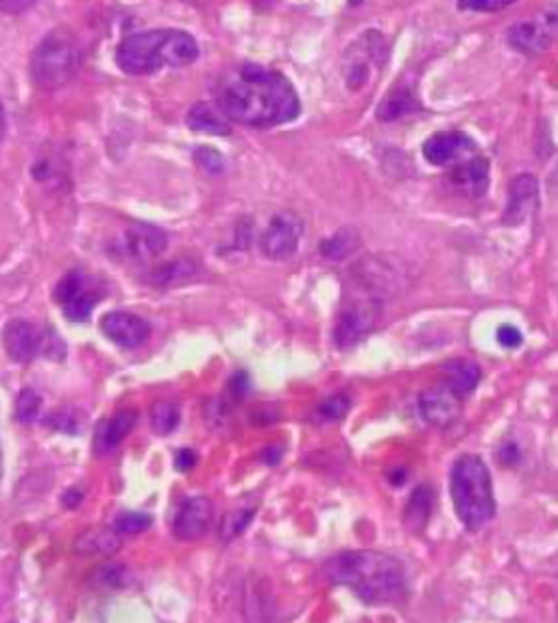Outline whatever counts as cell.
Returning <instances> with one entry per match:
<instances>
[{
  "label": "cell",
  "instance_id": "6da1fadb",
  "mask_svg": "<svg viewBox=\"0 0 558 623\" xmlns=\"http://www.w3.org/2000/svg\"><path fill=\"white\" fill-rule=\"evenodd\" d=\"M218 107L229 120L247 127H277L301 112L299 96L282 72L262 66H242L218 90Z\"/></svg>",
  "mask_w": 558,
  "mask_h": 623
},
{
  "label": "cell",
  "instance_id": "7a4b0ae2",
  "mask_svg": "<svg viewBox=\"0 0 558 623\" xmlns=\"http://www.w3.org/2000/svg\"><path fill=\"white\" fill-rule=\"evenodd\" d=\"M325 576L347 586L365 604H388L406 591V571L397 558L373 549L343 552L325 563Z\"/></svg>",
  "mask_w": 558,
  "mask_h": 623
},
{
  "label": "cell",
  "instance_id": "3957f363",
  "mask_svg": "<svg viewBox=\"0 0 558 623\" xmlns=\"http://www.w3.org/2000/svg\"><path fill=\"white\" fill-rule=\"evenodd\" d=\"M199 59V44L179 29H153L133 33L118 44L116 64L131 77H142L160 68H184Z\"/></svg>",
  "mask_w": 558,
  "mask_h": 623
},
{
  "label": "cell",
  "instance_id": "277c9868",
  "mask_svg": "<svg viewBox=\"0 0 558 623\" xmlns=\"http://www.w3.org/2000/svg\"><path fill=\"white\" fill-rule=\"evenodd\" d=\"M450 495L458 519L471 532L482 530L495 517L491 473L478 456H460L450 471Z\"/></svg>",
  "mask_w": 558,
  "mask_h": 623
},
{
  "label": "cell",
  "instance_id": "5b68a950",
  "mask_svg": "<svg viewBox=\"0 0 558 623\" xmlns=\"http://www.w3.org/2000/svg\"><path fill=\"white\" fill-rule=\"evenodd\" d=\"M79 44L68 29L48 33L31 57V77L42 90H57L66 85L79 68Z\"/></svg>",
  "mask_w": 558,
  "mask_h": 623
},
{
  "label": "cell",
  "instance_id": "8992f818",
  "mask_svg": "<svg viewBox=\"0 0 558 623\" xmlns=\"http://www.w3.org/2000/svg\"><path fill=\"white\" fill-rule=\"evenodd\" d=\"M408 279L404 264L388 260L386 255H373L358 262L351 268V284L356 288V295L369 297L384 303V299L395 297L399 290H404Z\"/></svg>",
  "mask_w": 558,
  "mask_h": 623
},
{
  "label": "cell",
  "instance_id": "52a82bcc",
  "mask_svg": "<svg viewBox=\"0 0 558 623\" xmlns=\"http://www.w3.org/2000/svg\"><path fill=\"white\" fill-rule=\"evenodd\" d=\"M382 305L384 303L369 299V297L351 295L343 303L341 312H338L336 316V323H334L336 347L351 349V347H356L358 342L365 340L380 323Z\"/></svg>",
  "mask_w": 558,
  "mask_h": 623
},
{
  "label": "cell",
  "instance_id": "ba28073f",
  "mask_svg": "<svg viewBox=\"0 0 558 623\" xmlns=\"http://www.w3.org/2000/svg\"><path fill=\"white\" fill-rule=\"evenodd\" d=\"M168 247V238L160 227L147 223H131L123 231H118L112 242V253L120 260L144 264L157 255H162Z\"/></svg>",
  "mask_w": 558,
  "mask_h": 623
},
{
  "label": "cell",
  "instance_id": "9c48e42d",
  "mask_svg": "<svg viewBox=\"0 0 558 623\" xmlns=\"http://www.w3.org/2000/svg\"><path fill=\"white\" fill-rule=\"evenodd\" d=\"M55 301L70 321H88L94 305L101 301V288L96 279L81 271L66 273L55 288Z\"/></svg>",
  "mask_w": 558,
  "mask_h": 623
},
{
  "label": "cell",
  "instance_id": "30bf717a",
  "mask_svg": "<svg viewBox=\"0 0 558 623\" xmlns=\"http://www.w3.org/2000/svg\"><path fill=\"white\" fill-rule=\"evenodd\" d=\"M303 221L293 212H279L260 238V249L269 260H288L299 249Z\"/></svg>",
  "mask_w": 558,
  "mask_h": 623
},
{
  "label": "cell",
  "instance_id": "8fae6325",
  "mask_svg": "<svg viewBox=\"0 0 558 623\" xmlns=\"http://www.w3.org/2000/svg\"><path fill=\"white\" fill-rule=\"evenodd\" d=\"M463 401L465 397L460 395L450 382L432 386L428 390H423L419 397L421 417L434 427H445L460 417V412H463Z\"/></svg>",
  "mask_w": 558,
  "mask_h": 623
},
{
  "label": "cell",
  "instance_id": "7c38bea8",
  "mask_svg": "<svg viewBox=\"0 0 558 623\" xmlns=\"http://www.w3.org/2000/svg\"><path fill=\"white\" fill-rule=\"evenodd\" d=\"M539 207V181L532 175H517L508 188V201L502 221L508 227H519L535 216Z\"/></svg>",
  "mask_w": 558,
  "mask_h": 623
},
{
  "label": "cell",
  "instance_id": "4fadbf2b",
  "mask_svg": "<svg viewBox=\"0 0 558 623\" xmlns=\"http://www.w3.org/2000/svg\"><path fill=\"white\" fill-rule=\"evenodd\" d=\"M473 151H476V142L463 131H439L423 144V157L432 166L460 164L471 157Z\"/></svg>",
  "mask_w": 558,
  "mask_h": 623
},
{
  "label": "cell",
  "instance_id": "5bb4252c",
  "mask_svg": "<svg viewBox=\"0 0 558 623\" xmlns=\"http://www.w3.org/2000/svg\"><path fill=\"white\" fill-rule=\"evenodd\" d=\"M212 521H214V506L210 499L201 495L188 497L177 510L173 532L179 541H199L201 536L208 534Z\"/></svg>",
  "mask_w": 558,
  "mask_h": 623
},
{
  "label": "cell",
  "instance_id": "9a60e30c",
  "mask_svg": "<svg viewBox=\"0 0 558 623\" xmlns=\"http://www.w3.org/2000/svg\"><path fill=\"white\" fill-rule=\"evenodd\" d=\"M354 48L358 53L354 57H349V64L345 68V81L349 85V90H360L362 85L369 81L371 64L382 66L386 61L384 38L380 33L369 31Z\"/></svg>",
  "mask_w": 558,
  "mask_h": 623
},
{
  "label": "cell",
  "instance_id": "2e32d148",
  "mask_svg": "<svg viewBox=\"0 0 558 623\" xmlns=\"http://www.w3.org/2000/svg\"><path fill=\"white\" fill-rule=\"evenodd\" d=\"M554 31H558V9L550 11L543 22H517L508 29V42L519 53L535 55L550 46Z\"/></svg>",
  "mask_w": 558,
  "mask_h": 623
},
{
  "label": "cell",
  "instance_id": "e0dca14e",
  "mask_svg": "<svg viewBox=\"0 0 558 623\" xmlns=\"http://www.w3.org/2000/svg\"><path fill=\"white\" fill-rule=\"evenodd\" d=\"M44 340H46V332L42 334L38 327L29 321L16 319L7 323L5 334H3V345L7 356L14 362H31L38 353L44 351Z\"/></svg>",
  "mask_w": 558,
  "mask_h": 623
},
{
  "label": "cell",
  "instance_id": "ac0fdd59",
  "mask_svg": "<svg viewBox=\"0 0 558 623\" xmlns=\"http://www.w3.org/2000/svg\"><path fill=\"white\" fill-rule=\"evenodd\" d=\"M101 332L109 340L116 342L118 347L133 349V347H140L142 342L149 338L151 327L147 321L140 319L138 314L109 312L101 319Z\"/></svg>",
  "mask_w": 558,
  "mask_h": 623
},
{
  "label": "cell",
  "instance_id": "d6986e66",
  "mask_svg": "<svg viewBox=\"0 0 558 623\" xmlns=\"http://www.w3.org/2000/svg\"><path fill=\"white\" fill-rule=\"evenodd\" d=\"M447 181L465 197L478 199L489 190V162L482 160V157H469V160L456 164L450 170Z\"/></svg>",
  "mask_w": 558,
  "mask_h": 623
},
{
  "label": "cell",
  "instance_id": "ffe728a7",
  "mask_svg": "<svg viewBox=\"0 0 558 623\" xmlns=\"http://www.w3.org/2000/svg\"><path fill=\"white\" fill-rule=\"evenodd\" d=\"M138 421L136 410H120L116 412L112 419L101 421V425L96 427L94 434V449L99 454H109V451L116 449L120 443L125 441L127 434L133 430V425Z\"/></svg>",
  "mask_w": 558,
  "mask_h": 623
},
{
  "label": "cell",
  "instance_id": "44dd1931",
  "mask_svg": "<svg viewBox=\"0 0 558 623\" xmlns=\"http://www.w3.org/2000/svg\"><path fill=\"white\" fill-rule=\"evenodd\" d=\"M188 127L199 133H210V136H229L232 133V120L218 103H194L186 116Z\"/></svg>",
  "mask_w": 558,
  "mask_h": 623
},
{
  "label": "cell",
  "instance_id": "7402d4cb",
  "mask_svg": "<svg viewBox=\"0 0 558 623\" xmlns=\"http://www.w3.org/2000/svg\"><path fill=\"white\" fill-rule=\"evenodd\" d=\"M120 547V534L116 530L92 528L75 541V552L83 556H112Z\"/></svg>",
  "mask_w": 558,
  "mask_h": 623
},
{
  "label": "cell",
  "instance_id": "603a6c76",
  "mask_svg": "<svg viewBox=\"0 0 558 623\" xmlns=\"http://www.w3.org/2000/svg\"><path fill=\"white\" fill-rule=\"evenodd\" d=\"M419 107L421 105L417 101L415 92L406 88V85H399V88L388 92L386 99H382V103L378 105V118L382 122H393V120H399L408 114L419 112Z\"/></svg>",
  "mask_w": 558,
  "mask_h": 623
},
{
  "label": "cell",
  "instance_id": "cb8c5ba5",
  "mask_svg": "<svg viewBox=\"0 0 558 623\" xmlns=\"http://www.w3.org/2000/svg\"><path fill=\"white\" fill-rule=\"evenodd\" d=\"M360 234L356 227H341L338 231H334V234L330 238H325L321 242V255L325 260L330 262H343L347 258H351L358 249H360Z\"/></svg>",
  "mask_w": 558,
  "mask_h": 623
},
{
  "label": "cell",
  "instance_id": "d4e9b609",
  "mask_svg": "<svg viewBox=\"0 0 558 623\" xmlns=\"http://www.w3.org/2000/svg\"><path fill=\"white\" fill-rule=\"evenodd\" d=\"M445 373H447L445 382H450L463 397L471 395L473 390L478 388L480 380H482L480 366L476 362H471V360H452V362H447L445 364Z\"/></svg>",
  "mask_w": 558,
  "mask_h": 623
},
{
  "label": "cell",
  "instance_id": "484cf974",
  "mask_svg": "<svg viewBox=\"0 0 558 623\" xmlns=\"http://www.w3.org/2000/svg\"><path fill=\"white\" fill-rule=\"evenodd\" d=\"M432 512V491L428 486H419L412 497L408 499V506L404 512V521L412 532H421L426 528Z\"/></svg>",
  "mask_w": 558,
  "mask_h": 623
},
{
  "label": "cell",
  "instance_id": "4316f807",
  "mask_svg": "<svg viewBox=\"0 0 558 623\" xmlns=\"http://www.w3.org/2000/svg\"><path fill=\"white\" fill-rule=\"evenodd\" d=\"M194 273H197V266H194L190 260H173V262L155 268V271L151 273V284L173 286V284L184 282V279L192 277Z\"/></svg>",
  "mask_w": 558,
  "mask_h": 623
},
{
  "label": "cell",
  "instance_id": "83f0119b",
  "mask_svg": "<svg viewBox=\"0 0 558 623\" xmlns=\"http://www.w3.org/2000/svg\"><path fill=\"white\" fill-rule=\"evenodd\" d=\"M181 421L179 406L173 401H157L151 410V425L155 434L168 436L177 430V425Z\"/></svg>",
  "mask_w": 558,
  "mask_h": 623
},
{
  "label": "cell",
  "instance_id": "f1b7e54d",
  "mask_svg": "<svg viewBox=\"0 0 558 623\" xmlns=\"http://www.w3.org/2000/svg\"><path fill=\"white\" fill-rule=\"evenodd\" d=\"M131 582V573L127 567L109 563L96 569L92 573V584L96 589H107V591H116V589H125Z\"/></svg>",
  "mask_w": 558,
  "mask_h": 623
},
{
  "label": "cell",
  "instance_id": "f546056e",
  "mask_svg": "<svg viewBox=\"0 0 558 623\" xmlns=\"http://www.w3.org/2000/svg\"><path fill=\"white\" fill-rule=\"evenodd\" d=\"M253 517H256V508H251V506L229 510L227 515L223 517V521H221V528H218V534H221V539L225 543L234 541L236 536H240L242 532L249 528V523L253 521Z\"/></svg>",
  "mask_w": 558,
  "mask_h": 623
},
{
  "label": "cell",
  "instance_id": "4dcf8cb0",
  "mask_svg": "<svg viewBox=\"0 0 558 623\" xmlns=\"http://www.w3.org/2000/svg\"><path fill=\"white\" fill-rule=\"evenodd\" d=\"M40 410H42V397L35 393L33 388L20 390L18 401H16V419L20 423H33L40 417Z\"/></svg>",
  "mask_w": 558,
  "mask_h": 623
},
{
  "label": "cell",
  "instance_id": "1f68e13d",
  "mask_svg": "<svg viewBox=\"0 0 558 623\" xmlns=\"http://www.w3.org/2000/svg\"><path fill=\"white\" fill-rule=\"evenodd\" d=\"M46 421H48V425L53 427V430L66 432V434H77L83 425V414L75 408H59V410L48 414Z\"/></svg>",
  "mask_w": 558,
  "mask_h": 623
},
{
  "label": "cell",
  "instance_id": "d6a6232c",
  "mask_svg": "<svg viewBox=\"0 0 558 623\" xmlns=\"http://www.w3.org/2000/svg\"><path fill=\"white\" fill-rule=\"evenodd\" d=\"M194 162H197L203 173L208 175H221L225 170V157L216 149H212V146H199V149L194 151Z\"/></svg>",
  "mask_w": 558,
  "mask_h": 623
},
{
  "label": "cell",
  "instance_id": "836d02e7",
  "mask_svg": "<svg viewBox=\"0 0 558 623\" xmlns=\"http://www.w3.org/2000/svg\"><path fill=\"white\" fill-rule=\"evenodd\" d=\"M151 523L153 519L149 515H144V512H123V515L116 519L114 530L118 534H140L144 530H149Z\"/></svg>",
  "mask_w": 558,
  "mask_h": 623
},
{
  "label": "cell",
  "instance_id": "e575fe53",
  "mask_svg": "<svg viewBox=\"0 0 558 623\" xmlns=\"http://www.w3.org/2000/svg\"><path fill=\"white\" fill-rule=\"evenodd\" d=\"M349 408H351L349 397H345V395L327 397L319 406V417L323 421H341L349 412Z\"/></svg>",
  "mask_w": 558,
  "mask_h": 623
},
{
  "label": "cell",
  "instance_id": "d590c367",
  "mask_svg": "<svg viewBox=\"0 0 558 623\" xmlns=\"http://www.w3.org/2000/svg\"><path fill=\"white\" fill-rule=\"evenodd\" d=\"M517 0H460L458 7L463 11H480V14H493L511 7Z\"/></svg>",
  "mask_w": 558,
  "mask_h": 623
},
{
  "label": "cell",
  "instance_id": "8d00e7d4",
  "mask_svg": "<svg viewBox=\"0 0 558 623\" xmlns=\"http://www.w3.org/2000/svg\"><path fill=\"white\" fill-rule=\"evenodd\" d=\"M521 340H524V336H521L515 325H502L497 329V342L506 349H517L521 345Z\"/></svg>",
  "mask_w": 558,
  "mask_h": 623
},
{
  "label": "cell",
  "instance_id": "74e56055",
  "mask_svg": "<svg viewBox=\"0 0 558 623\" xmlns=\"http://www.w3.org/2000/svg\"><path fill=\"white\" fill-rule=\"evenodd\" d=\"M38 3L40 0H0V11H3V14L16 16V14H24V11H29Z\"/></svg>",
  "mask_w": 558,
  "mask_h": 623
},
{
  "label": "cell",
  "instance_id": "f35d334b",
  "mask_svg": "<svg viewBox=\"0 0 558 623\" xmlns=\"http://www.w3.org/2000/svg\"><path fill=\"white\" fill-rule=\"evenodd\" d=\"M194 464H197V454L192 449H181L175 456V467L177 471H190Z\"/></svg>",
  "mask_w": 558,
  "mask_h": 623
},
{
  "label": "cell",
  "instance_id": "ab89813d",
  "mask_svg": "<svg viewBox=\"0 0 558 623\" xmlns=\"http://www.w3.org/2000/svg\"><path fill=\"white\" fill-rule=\"evenodd\" d=\"M247 390H249V375L247 373L234 375L232 377V393L236 397H242V395H247Z\"/></svg>",
  "mask_w": 558,
  "mask_h": 623
},
{
  "label": "cell",
  "instance_id": "60d3db41",
  "mask_svg": "<svg viewBox=\"0 0 558 623\" xmlns=\"http://www.w3.org/2000/svg\"><path fill=\"white\" fill-rule=\"evenodd\" d=\"M262 458H264V462H266V464H275V462H277L279 458H282V449H279V447H271V449H266Z\"/></svg>",
  "mask_w": 558,
  "mask_h": 623
},
{
  "label": "cell",
  "instance_id": "b9f144b4",
  "mask_svg": "<svg viewBox=\"0 0 558 623\" xmlns=\"http://www.w3.org/2000/svg\"><path fill=\"white\" fill-rule=\"evenodd\" d=\"M79 502H81V493L77 491V488H72V491H68V493L64 495V504H66L68 508H75Z\"/></svg>",
  "mask_w": 558,
  "mask_h": 623
},
{
  "label": "cell",
  "instance_id": "7bdbcfd3",
  "mask_svg": "<svg viewBox=\"0 0 558 623\" xmlns=\"http://www.w3.org/2000/svg\"><path fill=\"white\" fill-rule=\"evenodd\" d=\"M5 136V109L3 103H0V138Z\"/></svg>",
  "mask_w": 558,
  "mask_h": 623
},
{
  "label": "cell",
  "instance_id": "ee69618b",
  "mask_svg": "<svg viewBox=\"0 0 558 623\" xmlns=\"http://www.w3.org/2000/svg\"><path fill=\"white\" fill-rule=\"evenodd\" d=\"M362 3H365V0H349V5H351V7H360Z\"/></svg>",
  "mask_w": 558,
  "mask_h": 623
},
{
  "label": "cell",
  "instance_id": "f6af8a7d",
  "mask_svg": "<svg viewBox=\"0 0 558 623\" xmlns=\"http://www.w3.org/2000/svg\"><path fill=\"white\" fill-rule=\"evenodd\" d=\"M0 475H3V456H0Z\"/></svg>",
  "mask_w": 558,
  "mask_h": 623
},
{
  "label": "cell",
  "instance_id": "bcb514c9",
  "mask_svg": "<svg viewBox=\"0 0 558 623\" xmlns=\"http://www.w3.org/2000/svg\"><path fill=\"white\" fill-rule=\"evenodd\" d=\"M556 615H558V606H556Z\"/></svg>",
  "mask_w": 558,
  "mask_h": 623
}]
</instances>
